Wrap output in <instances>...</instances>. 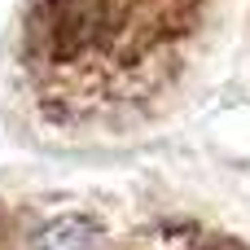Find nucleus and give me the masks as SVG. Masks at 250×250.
<instances>
[{"mask_svg": "<svg viewBox=\"0 0 250 250\" xmlns=\"http://www.w3.org/2000/svg\"><path fill=\"white\" fill-rule=\"evenodd\" d=\"M31 250H97V224L88 215H57L31 237Z\"/></svg>", "mask_w": 250, "mask_h": 250, "instance_id": "nucleus-2", "label": "nucleus"}, {"mask_svg": "<svg viewBox=\"0 0 250 250\" xmlns=\"http://www.w3.org/2000/svg\"><path fill=\"white\" fill-rule=\"evenodd\" d=\"M132 0H35V26L57 57H83L123 35Z\"/></svg>", "mask_w": 250, "mask_h": 250, "instance_id": "nucleus-1", "label": "nucleus"}]
</instances>
